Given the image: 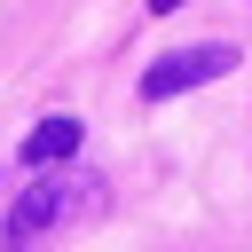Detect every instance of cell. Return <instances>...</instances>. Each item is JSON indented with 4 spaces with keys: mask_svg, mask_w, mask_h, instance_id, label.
I'll return each instance as SVG.
<instances>
[{
    "mask_svg": "<svg viewBox=\"0 0 252 252\" xmlns=\"http://www.w3.org/2000/svg\"><path fill=\"white\" fill-rule=\"evenodd\" d=\"M244 55L228 47V39H197V47H173V55H158L150 71H142V94L150 102H165V94H189V87H205V79H228Z\"/></svg>",
    "mask_w": 252,
    "mask_h": 252,
    "instance_id": "cell-1",
    "label": "cell"
},
{
    "mask_svg": "<svg viewBox=\"0 0 252 252\" xmlns=\"http://www.w3.org/2000/svg\"><path fill=\"white\" fill-rule=\"evenodd\" d=\"M79 197H87L79 181H32V189L16 197V213H8V236L24 244V236H39V228H55V220H63Z\"/></svg>",
    "mask_w": 252,
    "mask_h": 252,
    "instance_id": "cell-2",
    "label": "cell"
},
{
    "mask_svg": "<svg viewBox=\"0 0 252 252\" xmlns=\"http://www.w3.org/2000/svg\"><path fill=\"white\" fill-rule=\"evenodd\" d=\"M71 150H79V118H39L24 134V165H63Z\"/></svg>",
    "mask_w": 252,
    "mask_h": 252,
    "instance_id": "cell-3",
    "label": "cell"
},
{
    "mask_svg": "<svg viewBox=\"0 0 252 252\" xmlns=\"http://www.w3.org/2000/svg\"><path fill=\"white\" fill-rule=\"evenodd\" d=\"M150 8H158V16H165V8H181V0H150Z\"/></svg>",
    "mask_w": 252,
    "mask_h": 252,
    "instance_id": "cell-4",
    "label": "cell"
}]
</instances>
